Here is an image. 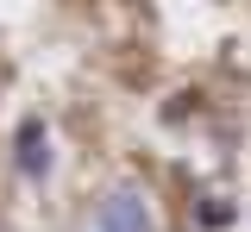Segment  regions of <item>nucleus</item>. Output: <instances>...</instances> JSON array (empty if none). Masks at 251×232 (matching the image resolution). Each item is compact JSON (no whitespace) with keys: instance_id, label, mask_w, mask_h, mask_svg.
<instances>
[{"instance_id":"7ed1b4c3","label":"nucleus","mask_w":251,"mask_h":232,"mask_svg":"<svg viewBox=\"0 0 251 232\" xmlns=\"http://www.w3.org/2000/svg\"><path fill=\"white\" fill-rule=\"evenodd\" d=\"M195 220H201L207 232L232 226V201H220V195H201V201H195Z\"/></svg>"},{"instance_id":"f03ea898","label":"nucleus","mask_w":251,"mask_h":232,"mask_svg":"<svg viewBox=\"0 0 251 232\" xmlns=\"http://www.w3.org/2000/svg\"><path fill=\"white\" fill-rule=\"evenodd\" d=\"M100 232H157L145 195L138 188H113V195L100 201Z\"/></svg>"},{"instance_id":"f257e3e1","label":"nucleus","mask_w":251,"mask_h":232,"mask_svg":"<svg viewBox=\"0 0 251 232\" xmlns=\"http://www.w3.org/2000/svg\"><path fill=\"white\" fill-rule=\"evenodd\" d=\"M13 169H19L25 182H44V176H50V126H44L38 113H25L19 132H13Z\"/></svg>"}]
</instances>
